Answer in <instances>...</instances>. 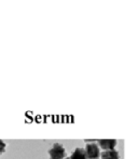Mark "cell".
<instances>
[{
    "label": "cell",
    "instance_id": "obj_1",
    "mask_svg": "<svg viewBox=\"0 0 138 159\" xmlns=\"http://www.w3.org/2000/svg\"><path fill=\"white\" fill-rule=\"evenodd\" d=\"M49 155L50 159H64L66 157V151L64 146L59 143H55L53 146L49 149Z\"/></svg>",
    "mask_w": 138,
    "mask_h": 159
},
{
    "label": "cell",
    "instance_id": "obj_2",
    "mask_svg": "<svg viewBox=\"0 0 138 159\" xmlns=\"http://www.w3.org/2000/svg\"><path fill=\"white\" fill-rule=\"evenodd\" d=\"M85 154L88 159H97L101 156V152H99V147L95 143H88L85 147Z\"/></svg>",
    "mask_w": 138,
    "mask_h": 159
},
{
    "label": "cell",
    "instance_id": "obj_3",
    "mask_svg": "<svg viewBox=\"0 0 138 159\" xmlns=\"http://www.w3.org/2000/svg\"><path fill=\"white\" fill-rule=\"evenodd\" d=\"M98 145L103 149H106V151H109V149H113L115 145H117V140H113V139L98 140Z\"/></svg>",
    "mask_w": 138,
    "mask_h": 159
},
{
    "label": "cell",
    "instance_id": "obj_4",
    "mask_svg": "<svg viewBox=\"0 0 138 159\" xmlns=\"http://www.w3.org/2000/svg\"><path fill=\"white\" fill-rule=\"evenodd\" d=\"M101 159H119V153L115 149L104 151L101 153Z\"/></svg>",
    "mask_w": 138,
    "mask_h": 159
},
{
    "label": "cell",
    "instance_id": "obj_5",
    "mask_svg": "<svg viewBox=\"0 0 138 159\" xmlns=\"http://www.w3.org/2000/svg\"><path fill=\"white\" fill-rule=\"evenodd\" d=\"M70 159H88L86 158L85 151L83 148H75L71 154Z\"/></svg>",
    "mask_w": 138,
    "mask_h": 159
},
{
    "label": "cell",
    "instance_id": "obj_6",
    "mask_svg": "<svg viewBox=\"0 0 138 159\" xmlns=\"http://www.w3.org/2000/svg\"><path fill=\"white\" fill-rule=\"evenodd\" d=\"M4 151H6V143L0 140V154L4 153Z\"/></svg>",
    "mask_w": 138,
    "mask_h": 159
},
{
    "label": "cell",
    "instance_id": "obj_7",
    "mask_svg": "<svg viewBox=\"0 0 138 159\" xmlns=\"http://www.w3.org/2000/svg\"><path fill=\"white\" fill-rule=\"evenodd\" d=\"M64 159H70V158H64Z\"/></svg>",
    "mask_w": 138,
    "mask_h": 159
}]
</instances>
